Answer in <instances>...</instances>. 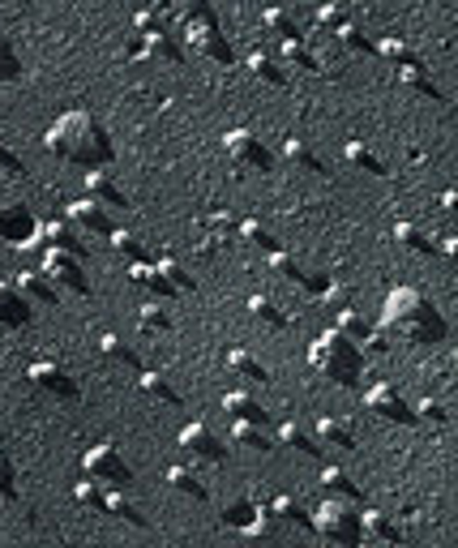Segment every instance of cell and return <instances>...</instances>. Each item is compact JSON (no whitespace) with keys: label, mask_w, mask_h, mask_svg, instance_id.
Wrapping results in <instances>:
<instances>
[{"label":"cell","mask_w":458,"mask_h":548,"mask_svg":"<svg viewBox=\"0 0 458 548\" xmlns=\"http://www.w3.org/2000/svg\"><path fill=\"white\" fill-rule=\"evenodd\" d=\"M39 270L48 274L56 287H69V292H77V295H91V283H86V274H82V261H77V257L56 253V249H43Z\"/></svg>","instance_id":"cell-7"},{"label":"cell","mask_w":458,"mask_h":548,"mask_svg":"<svg viewBox=\"0 0 458 548\" xmlns=\"http://www.w3.org/2000/svg\"><path fill=\"white\" fill-rule=\"evenodd\" d=\"M18 73V60L9 52V43H4V30H0V78H13Z\"/></svg>","instance_id":"cell-54"},{"label":"cell","mask_w":458,"mask_h":548,"mask_svg":"<svg viewBox=\"0 0 458 548\" xmlns=\"http://www.w3.org/2000/svg\"><path fill=\"white\" fill-rule=\"evenodd\" d=\"M202 223L211 227V240H219V244H223V240H236V235H240V218L231 215V210H211V215L202 218Z\"/></svg>","instance_id":"cell-43"},{"label":"cell","mask_w":458,"mask_h":548,"mask_svg":"<svg viewBox=\"0 0 458 548\" xmlns=\"http://www.w3.org/2000/svg\"><path fill=\"white\" fill-rule=\"evenodd\" d=\"M364 407L377 411L382 420H390V424H416V411H411V403L399 394V386H390V381H377V386H368V394H364Z\"/></svg>","instance_id":"cell-6"},{"label":"cell","mask_w":458,"mask_h":548,"mask_svg":"<svg viewBox=\"0 0 458 548\" xmlns=\"http://www.w3.org/2000/svg\"><path fill=\"white\" fill-rule=\"evenodd\" d=\"M223 411H231V420H248V424H266V407L248 390H231L223 398Z\"/></svg>","instance_id":"cell-20"},{"label":"cell","mask_w":458,"mask_h":548,"mask_svg":"<svg viewBox=\"0 0 458 548\" xmlns=\"http://www.w3.org/2000/svg\"><path fill=\"white\" fill-rule=\"evenodd\" d=\"M35 240L43 244V249H56V253H69V257H86V240L77 235V227L69 223V218H43L35 227Z\"/></svg>","instance_id":"cell-8"},{"label":"cell","mask_w":458,"mask_h":548,"mask_svg":"<svg viewBox=\"0 0 458 548\" xmlns=\"http://www.w3.org/2000/svg\"><path fill=\"white\" fill-rule=\"evenodd\" d=\"M382 330L402 338V343H411V347H428V343L445 338V317L437 313V304L420 287H394L385 295Z\"/></svg>","instance_id":"cell-1"},{"label":"cell","mask_w":458,"mask_h":548,"mask_svg":"<svg viewBox=\"0 0 458 548\" xmlns=\"http://www.w3.org/2000/svg\"><path fill=\"white\" fill-rule=\"evenodd\" d=\"M313 531L325 535V540H334V544H343V548L364 544L360 514H351V506H343V501H322V506L313 509Z\"/></svg>","instance_id":"cell-5"},{"label":"cell","mask_w":458,"mask_h":548,"mask_svg":"<svg viewBox=\"0 0 458 548\" xmlns=\"http://www.w3.org/2000/svg\"><path fill=\"white\" fill-rule=\"evenodd\" d=\"M185 39H189V47H197L202 56L219 60V64H231V60H236L231 43L219 35V26H185Z\"/></svg>","instance_id":"cell-13"},{"label":"cell","mask_w":458,"mask_h":548,"mask_svg":"<svg viewBox=\"0 0 458 548\" xmlns=\"http://www.w3.org/2000/svg\"><path fill=\"white\" fill-rule=\"evenodd\" d=\"M26 377L35 381L39 390L56 394V398H69V403L77 398V381L69 377V369H60L56 360H35V364L26 369Z\"/></svg>","instance_id":"cell-11"},{"label":"cell","mask_w":458,"mask_h":548,"mask_svg":"<svg viewBox=\"0 0 458 548\" xmlns=\"http://www.w3.org/2000/svg\"><path fill=\"white\" fill-rule=\"evenodd\" d=\"M394 240H402L407 249H416V253H424V257H433V253H437L433 235L424 232V227H416V223H394Z\"/></svg>","instance_id":"cell-37"},{"label":"cell","mask_w":458,"mask_h":548,"mask_svg":"<svg viewBox=\"0 0 458 548\" xmlns=\"http://www.w3.org/2000/svg\"><path fill=\"white\" fill-rule=\"evenodd\" d=\"M154 270L168 278V287H172V292H197V278H193L176 257H159V261H154Z\"/></svg>","instance_id":"cell-35"},{"label":"cell","mask_w":458,"mask_h":548,"mask_svg":"<svg viewBox=\"0 0 458 548\" xmlns=\"http://www.w3.org/2000/svg\"><path fill=\"white\" fill-rule=\"evenodd\" d=\"M257 514H262V506H253V501H231L228 509H223V523L228 527H253L257 523Z\"/></svg>","instance_id":"cell-46"},{"label":"cell","mask_w":458,"mask_h":548,"mask_svg":"<svg viewBox=\"0 0 458 548\" xmlns=\"http://www.w3.org/2000/svg\"><path fill=\"white\" fill-rule=\"evenodd\" d=\"M248 69H253V78H262L266 86H283V81H287L283 64L270 56V52H253V56H248Z\"/></svg>","instance_id":"cell-39"},{"label":"cell","mask_w":458,"mask_h":548,"mask_svg":"<svg viewBox=\"0 0 458 548\" xmlns=\"http://www.w3.org/2000/svg\"><path fill=\"white\" fill-rule=\"evenodd\" d=\"M168 484H172L176 492H185V497H193V501H206V497H211V489H206V480H197V471L185 467V463H172V467H168Z\"/></svg>","instance_id":"cell-22"},{"label":"cell","mask_w":458,"mask_h":548,"mask_svg":"<svg viewBox=\"0 0 458 548\" xmlns=\"http://www.w3.org/2000/svg\"><path fill=\"white\" fill-rule=\"evenodd\" d=\"M308 364L322 372L325 381H334V386H356L364 372V352L343 338L339 330H325L317 334V343L308 347Z\"/></svg>","instance_id":"cell-3"},{"label":"cell","mask_w":458,"mask_h":548,"mask_svg":"<svg viewBox=\"0 0 458 548\" xmlns=\"http://www.w3.org/2000/svg\"><path fill=\"white\" fill-rule=\"evenodd\" d=\"M262 18H266V26H270V30H274V35H279L283 43H296V39H300V21L291 18L287 9H279V4H270V9L262 13Z\"/></svg>","instance_id":"cell-38"},{"label":"cell","mask_w":458,"mask_h":548,"mask_svg":"<svg viewBox=\"0 0 458 548\" xmlns=\"http://www.w3.org/2000/svg\"><path fill=\"white\" fill-rule=\"evenodd\" d=\"M454 201H458L454 189H445V193H441V206H445V210H454Z\"/></svg>","instance_id":"cell-55"},{"label":"cell","mask_w":458,"mask_h":548,"mask_svg":"<svg viewBox=\"0 0 458 548\" xmlns=\"http://www.w3.org/2000/svg\"><path fill=\"white\" fill-rule=\"evenodd\" d=\"M180 446L197 458H206V463H223L228 458V446H223V437L211 429V424H202V420H193L180 429Z\"/></svg>","instance_id":"cell-10"},{"label":"cell","mask_w":458,"mask_h":548,"mask_svg":"<svg viewBox=\"0 0 458 548\" xmlns=\"http://www.w3.org/2000/svg\"><path fill=\"white\" fill-rule=\"evenodd\" d=\"M228 364H231V372H236V377H245V381H253V386L270 381V369L253 352H245V347H231V352H228Z\"/></svg>","instance_id":"cell-23"},{"label":"cell","mask_w":458,"mask_h":548,"mask_svg":"<svg viewBox=\"0 0 458 548\" xmlns=\"http://www.w3.org/2000/svg\"><path fill=\"white\" fill-rule=\"evenodd\" d=\"M399 81H402V86H411V90H420V95H428V98H441L437 81L428 78V69H402Z\"/></svg>","instance_id":"cell-48"},{"label":"cell","mask_w":458,"mask_h":548,"mask_svg":"<svg viewBox=\"0 0 458 548\" xmlns=\"http://www.w3.org/2000/svg\"><path fill=\"white\" fill-rule=\"evenodd\" d=\"M223 146H228V155L236 158L240 167H253V172H270V167H274V155L262 146V137H253L248 129H231V133L223 137Z\"/></svg>","instance_id":"cell-9"},{"label":"cell","mask_w":458,"mask_h":548,"mask_svg":"<svg viewBox=\"0 0 458 548\" xmlns=\"http://www.w3.org/2000/svg\"><path fill=\"white\" fill-rule=\"evenodd\" d=\"M137 326H142V330H151V334L172 330V309H163L159 300H151V304H142V309H137Z\"/></svg>","instance_id":"cell-41"},{"label":"cell","mask_w":458,"mask_h":548,"mask_svg":"<svg viewBox=\"0 0 458 548\" xmlns=\"http://www.w3.org/2000/svg\"><path fill=\"white\" fill-rule=\"evenodd\" d=\"M360 531L364 535H377V540H385V544H402V527L390 518V514H377V509L360 514Z\"/></svg>","instance_id":"cell-27"},{"label":"cell","mask_w":458,"mask_h":548,"mask_svg":"<svg viewBox=\"0 0 458 548\" xmlns=\"http://www.w3.org/2000/svg\"><path fill=\"white\" fill-rule=\"evenodd\" d=\"M13 283H18V292L26 295V300H35V304H43V309H56L60 304V287L43 270H22Z\"/></svg>","instance_id":"cell-14"},{"label":"cell","mask_w":458,"mask_h":548,"mask_svg":"<svg viewBox=\"0 0 458 548\" xmlns=\"http://www.w3.org/2000/svg\"><path fill=\"white\" fill-rule=\"evenodd\" d=\"M99 352L108 355V360H116V364H129V369H142V355L120 338V334H99Z\"/></svg>","instance_id":"cell-34"},{"label":"cell","mask_w":458,"mask_h":548,"mask_svg":"<svg viewBox=\"0 0 458 548\" xmlns=\"http://www.w3.org/2000/svg\"><path fill=\"white\" fill-rule=\"evenodd\" d=\"M347 163L356 172H364V176H385V158L368 141H347Z\"/></svg>","instance_id":"cell-25"},{"label":"cell","mask_w":458,"mask_h":548,"mask_svg":"<svg viewBox=\"0 0 458 548\" xmlns=\"http://www.w3.org/2000/svg\"><path fill=\"white\" fill-rule=\"evenodd\" d=\"M43 146L65 163H82V167H103L112 163V137L91 112H65V116L43 133Z\"/></svg>","instance_id":"cell-2"},{"label":"cell","mask_w":458,"mask_h":548,"mask_svg":"<svg viewBox=\"0 0 458 548\" xmlns=\"http://www.w3.org/2000/svg\"><path fill=\"white\" fill-rule=\"evenodd\" d=\"M248 313L257 317L262 326H274V330H287V326H291V317H287L270 295H248Z\"/></svg>","instance_id":"cell-32"},{"label":"cell","mask_w":458,"mask_h":548,"mask_svg":"<svg viewBox=\"0 0 458 548\" xmlns=\"http://www.w3.org/2000/svg\"><path fill=\"white\" fill-rule=\"evenodd\" d=\"M322 295H325V304H330L334 313H339V309H351V287H339V283H325Z\"/></svg>","instance_id":"cell-52"},{"label":"cell","mask_w":458,"mask_h":548,"mask_svg":"<svg viewBox=\"0 0 458 548\" xmlns=\"http://www.w3.org/2000/svg\"><path fill=\"white\" fill-rule=\"evenodd\" d=\"M283 158L296 167V172H313V176H322L325 172V163L313 150H308V141L305 137H287V146H283Z\"/></svg>","instance_id":"cell-26"},{"label":"cell","mask_w":458,"mask_h":548,"mask_svg":"<svg viewBox=\"0 0 458 548\" xmlns=\"http://www.w3.org/2000/svg\"><path fill=\"white\" fill-rule=\"evenodd\" d=\"M240 235H245L248 244L266 249V253H274V249H279V244H274V232H270V227L262 223V218H245V223H240Z\"/></svg>","instance_id":"cell-45"},{"label":"cell","mask_w":458,"mask_h":548,"mask_svg":"<svg viewBox=\"0 0 458 548\" xmlns=\"http://www.w3.org/2000/svg\"><path fill=\"white\" fill-rule=\"evenodd\" d=\"M411 411H416V420H428V424H445V420H450V411H445L441 398H420Z\"/></svg>","instance_id":"cell-49"},{"label":"cell","mask_w":458,"mask_h":548,"mask_svg":"<svg viewBox=\"0 0 458 548\" xmlns=\"http://www.w3.org/2000/svg\"><path fill=\"white\" fill-rule=\"evenodd\" d=\"M231 441L248 446V450H270L274 446L266 437V424H248V420H231Z\"/></svg>","instance_id":"cell-33"},{"label":"cell","mask_w":458,"mask_h":548,"mask_svg":"<svg viewBox=\"0 0 458 548\" xmlns=\"http://www.w3.org/2000/svg\"><path fill=\"white\" fill-rule=\"evenodd\" d=\"M86 197H91V201H99L103 210H108V206H112V210L129 206V201H125V189H120L108 172H86Z\"/></svg>","instance_id":"cell-18"},{"label":"cell","mask_w":458,"mask_h":548,"mask_svg":"<svg viewBox=\"0 0 458 548\" xmlns=\"http://www.w3.org/2000/svg\"><path fill=\"white\" fill-rule=\"evenodd\" d=\"M108 514H116V518H120V523H129V527H146V514H142V509H137L120 489L108 492Z\"/></svg>","instance_id":"cell-42"},{"label":"cell","mask_w":458,"mask_h":548,"mask_svg":"<svg viewBox=\"0 0 458 548\" xmlns=\"http://www.w3.org/2000/svg\"><path fill=\"white\" fill-rule=\"evenodd\" d=\"M270 274H279L283 283H296V287H325L322 278L305 274V266H300L291 253H283V249H274V253H270Z\"/></svg>","instance_id":"cell-19"},{"label":"cell","mask_w":458,"mask_h":548,"mask_svg":"<svg viewBox=\"0 0 458 548\" xmlns=\"http://www.w3.org/2000/svg\"><path fill=\"white\" fill-rule=\"evenodd\" d=\"M129 278H134L137 287H146L151 295H176L172 287H168V278L154 270L151 261H134V266H129Z\"/></svg>","instance_id":"cell-36"},{"label":"cell","mask_w":458,"mask_h":548,"mask_svg":"<svg viewBox=\"0 0 458 548\" xmlns=\"http://www.w3.org/2000/svg\"><path fill=\"white\" fill-rule=\"evenodd\" d=\"M69 223H73L77 232H95V235H112L116 232L112 215H108L99 201H91V197H82V201H69Z\"/></svg>","instance_id":"cell-12"},{"label":"cell","mask_w":458,"mask_h":548,"mask_svg":"<svg viewBox=\"0 0 458 548\" xmlns=\"http://www.w3.org/2000/svg\"><path fill=\"white\" fill-rule=\"evenodd\" d=\"M347 9H339V4H325V9H317V26H322V30H330V35H334V30H339V26H347Z\"/></svg>","instance_id":"cell-51"},{"label":"cell","mask_w":458,"mask_h":548,"mask_svg":"<svg viewBox=\"0 0 458 548\" xmlns=\"http://www.w3.org/2000/svg\"><path fill=\"white\" fill-rule=\"evenodd\" d=\"M270 514H274V518H283V523H291V527H313L308 506L300 501V497H291V492H279V497L270 501Z\"/></svg>","instance_id":"cell-21"},{"label":"cell","mask_w":458,"mask_h":548,"mask_svg":"<svg viewBox=\"0 0 458 548\" xmlns=\"http://www.w3.org/2000/svg\"><path fill=\"white\" fill-rule=\"evenodd\" d=\"M137 386L151 394V398H159V403H168V407H180V390H176V386L168 381V377H163V372L146 369L142 377H137Z\"/></svg>","instance_id":"cell-30"},{"label":"cell","mask_w":458,"mask_h":548,"mask_svg":"<svg viewBox=\"0 0 458 548\" xmlns=\"http://www.w3.org/2000/svg\"><path fill=\"white\" fill-rule=\"evenodd\" d=\"M30 321V300L18 292V283H0V326L18 330Z\"/></svg>","instance_id":"cell-17"},{"label":"cell","mask_w":458,"mask_h":548,"mask_svg":"<svg viewBox=\"0 0 458 548\" xmlns=\"http://www.w3.org/2000/svg\"><path fill=\"white\" fill-rule=\"evenodd\" d=\"M279 64H291V69H305V73H322V56L308 47L305 39L296 43H283V52H279Z\"/></svg>","instance_id":"cell-28"},{"label":"cell","mask_w":458,"mask_h":548,"mask_svg":"<svg viewBox=\"0 0 458 548\" xmlns=\"http://www.w3.org/2000/svg\"><path fill=\"white\" fill-rule=\"evenodd\" d=\"M322 492H325V501H343V506H356V501H364V489L347 475L343 467H325L322 471Z\"/></svg>","instance_id":"cell-15"},{"label":"cell","mask_w":458,"mask_h":548,"mask_svg":"<svg viewBox=\"0 0 458 548\" xmlns=\"http://www.w3.org/2000/svg\"><path fill=\"white\" fill-rule=\"evenodd\" d=\"M313 437H317V446H322V450H351V446H356L351 424L339 420V415H322V420H317V429H313Z\"/></svg>","instance_id":"cell-16"},{"label":"cell","mask_w":458,"mask_h":548,"mask_svg":"<svg viewBox=\"0 0 458 548\" xmlns=\"http://www.w3.org/2000/svg\"><path fill=\"white\" fill-rule=\"evenodd\" d=\"M73 501L82 509H91V514H108V489H99L95 480H77Z\"/></svg>","instance_id":"cell-40"},{"label":"cell","mask_w":458,"mask_h":548,"mask_svg":"<svg viewBox=\"0 0 458 548\" xmlns=\"http://www.w3.org/2000/svg\"><path fill=\"white\" fill-rule=\"evenodd\" d=\"M0 497L4 501H13L18 497V475H13V458L0 450Z\"/></svg>","instance_id":"cell-50"},{"label":"cell","mask_w":458,"mask_h":548,"mask_svg":"<svg viewBox=\"0 0 458 548\" xmlns=\"http://www.w3.org/2000/svg\"><path fill=\"white\" fill-rule=\"evenodd\" d=\"M82 471H86V480H95L99 489H129L134 484V471H129V463H125V454L116 450L112 441H103V446H91L86 450V458H82Z\"/></svg>","instance_id":"cell-4"},{"label":"cell","mask_w":458,"mask_h":548,"mask_svg":"<svg viewBox=\"0 0 458 548\" xmlns=\"http://www.w3.org/2000/svg\"><path fill=\"white\" fill-rule=\"evenodd\" d=\"M279 441L283 446H291L296 454H322V446H317V437L300 424V420H287L283 429H279Z\"/></svg>","instance_id":"cell-31"},{"label":"cell","mask_w":458,"mask_h":548,"mask_svg":"<svg viewBox=\"0 0 458 548\" xmlns=\"http://www.w3.org/2000/svg\"><path fill=\"white\" fill-rule=\"evenodd\" d=\"M334 330L343 334V338H351V343L360 347V343H368V338H373V321H368L364 313H356V309H339V321H334Z\"/></svg>","instance_id":"cell-29"},{"label":"cell","mask_w":458,"mask_h":548,"mask_svg":"<svg viewBox=\"0 0 458 548\" xmlns=\"http://www.w3.org/2000/svg\"><path fill=\"white\" fill-rule=\"evenodd\" d=\"M377 56H382V60H390V64H394V73H402V69H424L420 52H411V47H407V43H402V39H394V35L377 43Z\"/></svg>","instance_id":"cell-24"},{"label":"cell","mask_w":458,"mask_h":548,"mask_svg":"<svg viewBox=\"0 0 458 548\" xmlns=\"http://www.w3.org/2000/svg\"><path fill=\"white\" fill-rule=\"evenodd\" d=\"M334 39L347 43V47H351V52H360V56H373V52H377V43L368 39V35H364L360 26H356V21H347V26H339V30H334Z\"/></svg>","instance_id":"cell-44"},{"label":"cell","mask_w":458,"mask_h":548,"mask_svg":"<svg viewBox=\"0 0 458 548\" xmlns=\"http://www.w3.org/2000/svg\"><path fill=\"white\" fill-rule=\"evenodd\" d=\"M0 172H4V176H22V172H26V167H22V158H18V150H13V146H4V141H0Z\"/></svg>","instance_id":"cell-53"},{"label":"cell","mask_w":458,"mask_h":548,"mask_svg":"<svg viewBox=\"0 0 458 548\" xmlns=\"http://www.w3.org/2000/svg\"><path fill=\"white\" fill-rule=\"evenodd\" d=\"M112 249L120 257H129V261H146V244H142L134 232H125V227H116L112 232Z\"/></svg>","instance_id":"cell-47"}]
</instances>
